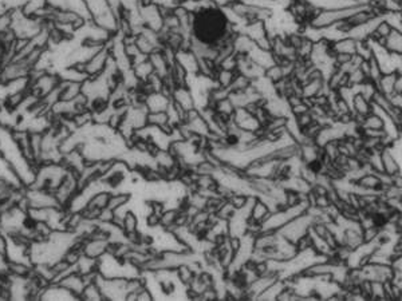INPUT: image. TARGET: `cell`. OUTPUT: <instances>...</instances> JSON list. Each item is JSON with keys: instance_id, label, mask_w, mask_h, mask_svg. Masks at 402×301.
<instances>
[{"instance_id": "1", "label": "cell", "mask_w": 402, "mask_h": 301, "mask_svg": "<svg viewBox=\"0 0 402 301\" xmlns=\"http://www.w3.org/2000/svg\"><path fill=\"white\" fill-rule=\"evenodd\" d=\"M191 35L194 43L220 48L231 35V22L223 7L209 3L191 12Z\"/></svg>"}, {"instance_id": "2", "label": "cell", "mask_w": 402, "mask_h": 301, "mask_svg": "<svg viewBox=\"0 0 402 301\" xmlns=\"http://www.w3.org/2000/svg\"><path fill=\"white\" fill-rule=\"evenodd\" d=\"M381 162L383 174L386 176L394 177L397 174H401V166L392 147H383L381 150Z\"/></svg>"}, {"instance_id": "3", "label": "cell", "mask_w": 402, "mask_h": 301, "mask_svg": "<svg viewBox=\"0 0 402 301\" xmlns=\"http://www.w3.org/2000/svg\"><path fill=\"white\" fill-rule=\"evenodd\" d=\"M399 77H401V72L398 71L383 72L381 78H379V81L375 83L377 88H378V91L382 92L383 95H386V97H389L390 94L397 91V85H398Z\"/></svg>"}, {"instance_id": "4", "label": "cell", "mask_w": 402, "mask_h": 301, "mask_svg": "<svg viewBox=\"0 0 402 301\" xmlns=\"http://www.w3.org/2000/svg\"><path fill=\"white\" fill-rule=\"evenodd\" d=\"M331 50L334 54H357L358 50V41L350 36H342L337 41L331 42Z\"/></svg>"}, {"instance_id": "5", "label": "cell", "mask_w": 402, "mask_h": 301, "mask_svg": "<svg viewBox=\"0 0 402 301\" xmlns=\"http://www.w3.org/2000/svg\"><path fill=\"white\" fill-rule=\"evenodd\" d=\"M351 110L354 114L366 117L373 111V103L372 101H369L365 95H362L361 92H355L353 102H351Z\"/></svg>"}, {"instance_id": "6", "label": "cell", "mask_w": 402, "mask_h": 301, "mask_svg": "<svg viewBox=\"0 0 402 301\" xmlns=\"http://www.w3.org/2000/svg\"><path fill=\"white\" fill-rule=\"evenodd\" d=\"M48 6V0H24L21 10L27 16H36Z\"/></svg>"}, {"instance_id": "7", "label": "cell", "mask_w": 402, "mask_h": 301, "mask_svg": "<svg viewBox=\"0 0 402 301\" xmlns=\"http://www.w3.org/2000/svg\"><path fill=\"white\" fill-rule=\"evenodd\" d=\"M385 48L393 54L402 55V31L393 30L392 34L386 37L385 43H383Z\"/></svg>"}, {"instance_id": "8", "label": "cell", "mask_w": 402, "mask_h": 301, "mask_svg": "<svg viewBox=\"0 0 402 301\" xmlns=\"http://www.w3.org/2000/svg\"><path fill=\"white\" fill-rule=\"evenodd\" d=\"M362 129H372V130H385V121L381 115L377 112L372 111L369 115H366L362 125L359 126Z\"/></svg>"}, {"instance_id": "9", "label": "cell", "mask_w": 402, "mask_h": 301, "mask_svg": "<svg viewBox=\"0 0 402 301\" xmlns=\"http://www.w3.org/2000/svg\"><path fill=\"white\" fill-rule=\"evenodd\" d=\"M368 59H369V65H370V74H369V81H372V82H374V83H377V82L379 81V78L382 77V74H383V71H382V67H381V65H379V62H378V59H377V57L374 55V52H373V54L370 55Z\"/></svg>"}, {"instance_id": "10", "label": "cell", "mask_w": 402, "mask_h": 301, "mask_svg": "<svg viewBox=\"0 0 402 301\" xmlns=\"http://www.w3.org/2000/svg\"><path fill=\"white\" fill-rule=\"evenodd\" d=\"M372 298L373 300H386L383 283H379V281H372Z\"/></svg>"}, {"instance_id": "11", "label": "cell", "mask_w": 402, "mask_h": 301, "mask_svg": "<svg viewBox=\"0 0 402 301\" xmlns=\"http://www.w3.org/2000/svg\"><path fill=\"white\" fill-rule=\"evenodd\" d=\"M389 101L392 103V107L397 111L402 112V91H394L389 95Z\"/></svg>"}, {"instance_id": "12", "label": "cell", "mask_w": 402, "mask_h": 301, "mask_svg": "<svg viewBox=\"0 0 402 301\" xmlns=\"http://www.w3.org/2000/svg\"><path fill=\"white\" fill-rule=\"evenodd\" d=\"M11 28V12L7 11L4 14H0V32H4Z\"/></svg>"}, {"instance_id": "13", "label": "cell", "mask_w": 402, "mask_h": 301, "mask_svg": "<svg viewBox=\"0 0 402 301\" xmlns=\"http://www.w3.org/2000/svg\"><path fill=\"white\" fill-rule=\"evenodd\" d=\"M212 3L218 6V7H225V6H229V0H211Z\"/></svg>"}, {"instance_id": "14", "label": "cell", "mask_w": 402, "mask_h": 301, "mask_svg": "<svg viewBox=\"0 0 402 301\" xmlns=\"http://www.w3.org/2000/svg\"><path fill=\"white\" fill-rule=\"evenodd\" d=\"M23 3H24V0H23Z\"/></svg>"}]
</instances>
